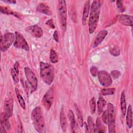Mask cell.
<instances>
[{
  "instance_id": "44dd1931",
  "label": "cell",
  "mask_w": 133,
  "mask_h": 133,
  "mask_svg": "<svg viewBox=\"0 0 133 133\" xmlns=\"http://www.w3.org/2000/svg\"><path fill=\"white\" fill-rule=\"evenodd\" d=\"M106 105V101L102 97H99L98 102H97V107H98V114H100L103 111V109Z\"/></svg>"
},
{
  "instance_id": "d6986e66",
  "label": "cell",
  "mask_w": 133,
  "mask_h": 133,
  "mask_svg": "<svg viewBox=\"0 0 133 133\" xmlns=\"http://www.w3.org/2000/svg\"><path fill=\"white\" fill-rule=\"evenodd\" d=\"M120 105L121 111L123 116H125L126 111V96L125 91L123 90L121 94L120 98Z\"/></svg>"
},
{
  "instance_id": "e0dca14e",
  "label": "cell",
  "mask_w": 133,
  "mask_h": 133,
  "mask_svg": "<svg viewBox=\"0 0 133 133\" xmlns=\"http://www.w3.org/2000/svg\"><path fill=\"white\" fill-rule=\"evenodd\" d=\"M60 125H61V127L62 128V131L64 132L65 131L67 128V121H66V116L64 113L63 107H62L60 111Z\"/></svg>"
},
{
  "instance_id": "6da1fadb",
  "label": "cell",
  "mask_w": 133,
  "mask_h": 133,
  "mask_svg": "<svg viewBox=\"0 0 133 133\" xmlns=\"http://www.w3.org/2000/svg\"><path fill=\"white\" fill-rule=\"evenodd\" d=\"M100 6L99 1H94L91 3L88 21L89 32L90 34L93 33L97 28L100 16Z\"/></svg>"
},
{
  "instance_id": "4316f807",
  "label": "cell",
  "mask_w": 133,
  "mask_h": 133,
  "mask_svg": "<svg viewBox=\"0 0 133 133\" xmlns=\"http://www.w3.org/2000/svg\"><path fill=\"white\" fill-rule=\"evenodd\" d=\"M50 60L53 63H56L58 61L57 54L53 49H51L50 51Z\"/></svg>"
},
{
  "instance_id": "d4e9b609",
  "label": "cell",
  "mask_w": 133,
  "mask_h": 133,
  "mask_svg": "<svg viewBox=\"0 0 133 133\" xmlns=\"http://www.w3.org/2000/svg\"><path fill=\"white\" fill-rule=\"evenodd\" d=\"M104 132L105 131L103 129V126L102 125L101 122L99 118H97L96 120V123L95 125V132Z\"/></svg>"
},
{
  "instance_id": "5bb4252c",
  "label": "cell",
  "mask_w": 133,
  "mask_h": 133,
  "mask_svg": "<svg viewBox=\"0 0 133 133\" xmlns=\"http://www.w3.org/2000/svg\"><path fill=\"white\" fill-rule=\"evenodd\" d=\"M108 34V32L106 30H102L100 31L98 34L97 35L95 41L93 43V47H96L98 46L103 41V40L105 38L106 36Z\"/></svg>"
},
{
  "instance_id": "4dcf8cb0",
  "label": "cell",
  "mask_w": 133,
  "mask_h": 133,
  "mask_svg": "<svg viewBox=\"0 0 133 133\" xmlns=\"http://www.w3.org/2000/svg\"><path fill=\"white\" fill-rule=\"evenodd\" d=\"M11 76L14 81V82L16 83H18L19 82V77H18V74L15 71L14 69H11Z\"/></svg>"
},
{
  "instance_id": "ffe728a7",
  "label": "cell",
  "mask_w": 133,
  "mask_h": 133,
  "mask_svg": "<svg viewBox=\"0 0 133 133\" xmlns=\"http://www.w3.org/2000/svg\"><path fill=\"white\" fill-rule=\"evenodd\" d=\"M74 108H75V112H76V115H77V119L78 124H79V125L81 127H83V125H83L84 124V121H83V118L82 113H81L78 105L76 103L74 104Z\"/></svg>"
},
{
  "instance_id": "7a4b0ae2",
  "label": "cell",
  "mask_w": 133,
  "mask_h": 133,
  "mask_svg": "<svg viewBox=\"0 0 133 133\" xmlns=\"http://www.w3.org/2000/svg\"><path fill=\"white\" fill-rule=\"evenodd\" d=\"M31 119L35 130L38 132H45L46 125L42 111L39 107H36L31 112Z\"/></svg>"
},
{
  "instance_id": "ba28073f",
  "label": "cell",
  "mask_w": 133,
  "mask_h": 133,
  "mask_svg": "<svg viewBox=\"0 0 133 133\" xmlns=\"http://www.w3.org/2000/svg\"><path fill=\"white\" fill-rule=\"evenodd\" d=\"M14 46L18 48L22 49L26 51H29V45L23 35L18 32H15V39Z\"/></svg>"
},
{
  "instance_id": "30bf717a",
  "label": "cell",
  "mask_w": 133,
  "mask_h": 133,
  "mask_svg": "<svg viewBox=\"0 0 133 133\" xmlns=\"http://www.w3.org/2000/svg\"><path fill=\"white\" fill-rule=\"evenodd\" d=\"M98 77L99 81L101 85L104 87L110 86L112 83V79L110 75L104 70H101L98 72Z\"/></svg>"
},
{
  "instance_id": "b9f144b4",
  "label": "cell",
  "mask_w": 133,
  "mask_h": 133,
  "mask_svg": "<svg viewBox=\"0 0 133 133\" xmlns=\"http://www.w3.org/2000/svg\"><path fill=\"white\" fill-rule=\"evenodd\" d=\"M84 126H85V132H89L88 125L87 124V123H86V122L84 123Z\"/></svg>"
},
{
  "instance_id": "e575fe53",
  "label": "cell",
  "mask_w": 133,
  "mask_h": 133,
  "mask_svg": "<svg viewBox=\"0 0 133 133\" xmlns=\"http://www.w3.org/2000/svg\"><path fill=\"white\" fill-rule=\"evenodd\" d=\"M116 6L118 9H119L121 11L123 12L125 10V8H124L122 2L121 1H116Z\"/></svg>"
},
{
  "instance_id": "74e56055",
  "label": "cell",
  "mask_w": 133,
  "mask_h": 133,
  "mask_svg": "<svg viewBox=\"0 0 133 133\" xmlns=\"http://www.w3.org/2000/svg\"><path fill=\"white\" fill-rule=\"evenodd\" d=\"M53 37H54V39H55V41L57 42L58 43L59 40V35H58V31L57 30H55L54 31V34H53Z\"/></svg>"
},
{
  "instance_id": "ac0fdd59",
  "label": "cell",
  "mask_w": 133,
  "mask_h": 133,
  "mask_svg": "<svg viewBox=\"0 0 133 133\" xmlns=\"http://www.w3.org/2000/svg\"><path fill=\"white\" fill-rule=\"evenodd\" d=\"M126 123L128 127L131 128L132 126V111L130 105H129L126 113Z\"/></svg>"
},
{
  "instance_id": "8d00e7d4",
  "label": "cell",
  "mask_w": 133,
  "mask_h": 133,
  "mask_svg": "<svg viewBox=\"0 0 133 133\" xmlns=\"http://www.w3.org/2000/svg\"><path fill=\"white\" fill-rule=\"evenodd\" d=\"M18 132H22V126L21 120L20 119L19 116H18Z\"/></svg>"
},
{
  "instance_id": "f1b7e54d",
  "label": "cell",
  "mask_w": 133,
  "mask_h": 133,
  "mask_svg": "<svg viewBox=\"0 0 133 133\" xmlns=\"http://www.w3.org/2000/svg\"><path fill=\"white\" fill-rule=\"evenodd\" d=\"M96 100L94 97L92 98L90 101H89V107H90V110L91 114H94L96 111Z\"/></svg>"
},
{
  "instance_id": "d590c367",
  "label": "cell",
  "mask_w": 133,
  "mask_h": 133,
  "mask_svg": "<svg viewBox=\"0 0 133 133\" xmlns=\"http://www.w3.org/2000/svg\"><path fill=\"white\" fill-rule=\"evenodd\" d=\"M46 24L47 25H48V26H49L52 29H54L55 28L54 22H53V20L52 19H49L48 20H47L46 22Z\"/></svg>"
},
{
  "instance_id": "3957f363",
  "label": "cell",
  "mask_w": 133,
  "mask_h": 133,
  "mask_svg": "<svg viewBox=\"0 0 133 133\" xmlns=\"http://www.w3.org/2000/svg\"><path fill=\"white\" fill-rule=\"evenodd\" d=\"M40 66V76L43 82L46 84L50 85L54 78V69L51 64L41 61Z\"/></svg>"
},
{
  "instance_id": "7c38bea8",
  "label": "cell",
  "mask_w": 133,
  "mask_h": 133,
  "mask_svg": "<svg viewBox=\"0 0 133 133\" xmlns=\"http://www.w3.org/2000/svg\"><path fill=\"white\" fill-rule=\"evenodd\" d=\"M117 21L122 24L126 26H132V16L127 15H118L116 16Z\"/></svg>"
},
{
  "instance_id": "d6a6232c",
  "label": "cell",
  "mask_w": 133,
  "mask_h": 133,
  "mask_svg": "<svg viewBox=\"0 0 133 133\" xmlns=\"http://www.w3.org/2000/svg\"><path fill=\"white\" fill-rule=\"evenodd\" d=\"M111 74L113 78L116 79L121 75V73L118 70H113L111 72Z\"/></svg>"
},
{
  "instance_id": "5b68a950",
  "label": "cell",
  "mask_w": 133,
  "mask_h": 133,
  "mask_svg": "<svg viewBox=\"0 0 133 133\" xmlns=\"http://www.w3.org/2000/svg\"><path fill=\"white\" fill-rule=\"evenodd\" d=\"M58 10L61 28L62 30H65L67 21V9L66 2L65 1H59Z\"/></svg>"
},
{
  "instance_id": "484cf974",
  "label": "cell",
  "mask_w": 133,
  "mask_h": 133,
  "mask_svg": "<svg viewBox=\"0 0 133 133\" xmlns=\"http://www.w3.org/2000/svg\"><path fill=\"white\" fill-rule=\"evenodd\" d=\"M87 125L88 126L89 132H94L95 129V125L94 124L92 118L90 116H88L87 118Z\"/></svg>"
},
{
  "instance_id": "cb8c5ba5",
  "label": "cell",
  "mask_w": 133,
  "mask_h": 133,
  "mask_svg": "<svg viewBox=\"0 0 133 133\" xmlns=\"http://www.w3.org/2000/svg\"><path fill=\"white\" fill-rule=\"evenodd\" d=\"M15 92H16V94L17 95V99L18 100V102L19 103L21 107V108L23 110H25V101H24L23 98L22 97V96L19 93V91L18 88H15Z\"/></svg>"
},
{
  "instance_id": "2e32d148",
  "label": "cell",
  "mask_w": 133,
  "mask_h": 133,
  "mask_svg": "<svg viewBox=\"0 0 133 133\" xmlns=\"http://www.w3.org/2000/svg\"><path fill=\"white\" fill-rule=\"evenodd\" d=\"M89 10H90V1H87L85 2V4L84 7L83 16H82V24L83 25H85L86 24V20H87L88 16L89 15Z\"/></svg>"
},
{
  "instance_id": "f35d334b",
  "label": "cell",
  "mask_w": 133,
  "mask_h": 133,
  "mask_svg": "<svg viewBox=\"0 0 133 133\" xmlns=\"http://www.w3.org/2000/svg\"><path fill=\"white\" fill-rule=\"evenodd\" d=\"M19 64L18 62H16L14 65V69L18 74H19Z\"/></svg>"
},
{
  "instance_id": "836d02e7",
  "label": "cell",
  "mask_w": 133,
  "mask_h": 133,
  "mask_svg": "<svg viewBox=\"0 0 133 133\" xmlns=\"http://www.w3.org/2000/svg\"><path fill=\"white\" fill-rule=\"evenodd\" d=\"M102 121L103 122V123H104L105 124L108 123V115H107V110L102 112Z\"/></svg>"
},
{
  "instance_id": "83f0119b",
  "label": "cell",
  "mask_w": 133,
  "mask_h": 133,
  "mask_svg": "<svg viewBox=\"0 0 133 133\" xmlns=\"http://www.w3.org/2000/svg\"><path fill=\"white\" fill-rule=\"evenodd\" d=\"M115 92V88H104L101 90L100 94L102 96H107V95H113Z\"/></svg>"
},
{
  "instance_id": "8992f818",
  "label": "cell",
  "mask_w": 133,
  "mask_h": 133,
  "mask_svg": "<svg viewBox=\"0 0 133 133\" xmlns=\"http://www.w3.org/2000/svg\"><path fill=\"white\" fill-rule=\"evenodd\" d=\"M24 73L28 83L30 84L31 88V92L35 91L37 87L38 81L35 73L29 67L24 68Z\"/></svg>"
},
{
  "instance_id": "9c48e42d",
  "label": "cell",
  "mask_w": 133,
  "mask_h": 133,
  "mask_svg": "<svg viewBox=\"0 0 133 133\" xmlns=\"http://www.w3.org/2000/svg\"><path fill=\"white\" fill-rule=\"evenodd\" d=\"M54 101V89L50 87L44 94L42 99V103L46 110H49Z\"/></svg>"
},
{
  "instance_id": "277c9868",
  "label": "cell",
  "mask_w": 133,
  "mask_h": 133,
  "mask_svg": "<svg viewBox=\"0 0 133 133\" xmlns=\"http://www.w3.org/2000/svg\"><path fill=\"white\" fill-rule=\"evenodd\" d=\"M108 115V123L109 126V132L113 133L115 132V111L114 105L110 102L107 104V109Z\"/></svg>"
},
{
  "instance_id": "7402d4cb",
  "label": "cell",
  "mask_w": 133,
  "mask_h": 133,
  "mask_svg": "<svg viewBox=\"0 0 133 133\" xmlns=\"http://www.w3.org/2000/svg\"><path fill=\"white\" fill-rule=\"evenodd\" d=\"M0 9H1V12L2 14H7V15H13L16 17L18 18H20V15L16 12H15L14 11H12V10L10 9L9 8H7L6 7H3V6H1L0 7Z\"/></svg>"
},
{
  "instance_id": "ab89813d",
  "label": "cell",
  "mask_w": 133,
  "mask_h": 133,
  "mask_svg": "<svg viewBox=\"0 0 133 133\" xmlns=\"http://www.w3.org/2000/svg\"><path fill=\"white\" fill-rule=\"evenodd\" d=\"M3 2H4L5 3H11V4H16V1H14V0H4V1H3Z\"/></svg>"
},
{
  "instance_id": "603a6c76",
  "label": "cell",
  "mask_w": 133,
  "mask_h": 133,
  "mask_svg": "<svg viewBox=\"0 0 133 133\" xmlns=\"http://www.w3.org/2000/svg\"><path fill=\"white\" fill-rule=\"evenodd\" d=\"M68 117L70 122V125L72 130H74L75 127V124H76V121H75V116L73 112L70 110L68 112Z\"/></svg>"
},
{
  "instance_id": "9a60e30c",
  "label": "cell",
  "mask_w": 133,
  "mask_h": 133,
  "mask_svg": "<svg viewBox=\"0 0 133 133\" xmlns=\"http://www.w3.org/2000/svg\"><path fill=\"white\" fill-rule=\"evenodd\" d=\"M36 10L40 13L49 16H50L52 14L50 7L46 4L44 3H39L37 5L36 7Z\"/></svg>"
},
{
  "instance_id": "52a82bcc",
  "label": "cell",
  "mask_w": 133,
  "mask_h": 133,
  "mask_svg": "<svg viewBox=\"0 0 133 133\" xmlns=\"http://www.w3.org/2000/svg\"><path fill=\"white\" fill-rule=\"evenodd\" d=\"M15 39V34L11 32L6 33L1 37V49L2 51L7 50Z\"/></svg>"
},
{
  "instance_id": "8fae6325",
  "label": "cell",
  "mask_w": 133,
  "mask_h": 133,
  "mask_svg": "<svg viewBox=\"0 0 133 133\" xmlns=\"http://www.w3.org/2000/svg\"><path fill=\"white\" fill-rule=\"evenodd\" d=\"M25 31L32 36L36 38H40L42 36L43 34L42 29L37 25H33L28 26L26 28Z\"/></svg>"
},
{
  "instance_id": "1f68e13d",
  "label": "cell",
  "mask_w": 133,
  "mask_h": 133,
  "mask_svg": "<svg viewBox=\"0 0 133 133\" xmlns=\"http://www.w3.org/2000/svg\"><path fill=\"white\" fill-rule=\"evenodd\" d=\"M90 72L92 76H97L98 73V68L95 66H92L90 68Z\"/></svg>"
},
{
  "instance_id": "f546056e",
  "label": "cell",
  "mask_w": 133,
  "mask_h": 133,
  "mask_svg": "<svg viewBox=\"0 0 133 133\" xmlns=\"http://www.w3.org/2000/svg\"><path fill=\"white\" fill-rule=\"evenodd\" d=\"M110 52L111 54V55L115 56H117L120 54L119 49L116 46H113L111 48H110Z\"/></svg>"
},
{
  "instance_id": "4fadbf2b",
  "label": "cell",
  "mask_w": 133,
  "mask_h": 133,
  "mask_svg": "<svg viewBox=\"0 0 133 133\" xmlns=\"http://www.w3.org/2000/svg\"><path fill=\"white\" fill-rule=\"evenodd\" d=\"M12 111L13 101L11 99L6 100L4 102V114L9 118L12 115Z\"/></svg>"
},
{
  "instance_id": "60d3db41",
  "label": "cell",
  "mask_w": 133,
  "mask_h": 133,
  "mask_svg": "<svg viewBox=\"0 0 133 133\" xmlns=\"http://www.w3.org/2000/svg\"><path fill=\"white\" fill-rule=\"evenodd\" d=\"M5 126H3V125L1 124V133H4V132H6V130H5Z\"/></svg>"
}]
</instances>
